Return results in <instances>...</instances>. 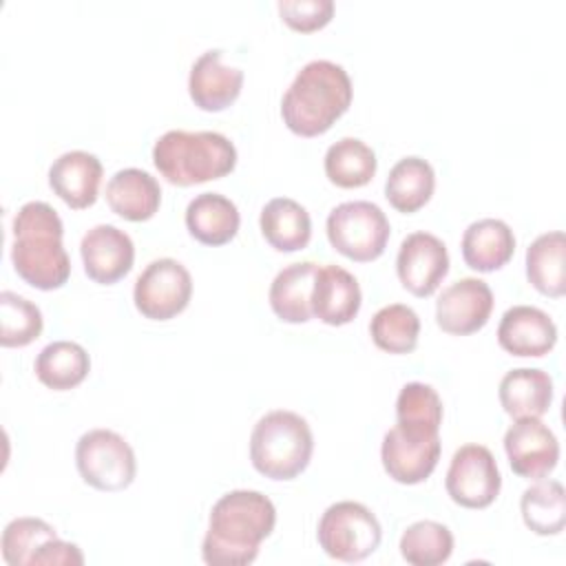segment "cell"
I'll use <instances>...</instances> for the list:
<instances>
[{"mask_svg": "<svg viewBox=\"0 0 566 566\" xmlns=\"http://www.w3.org/2000/svg\"><path fill=\"white\" fill-rule=\"evenodd\" d=\"M33 369L44 387L66 391L77 387L88 376L91 358L80 343L53 340L40 349Z\"/></svg>", "mask_w": 566, "mask_h": 566, "instance_id": "27", "label": "cell"}, {"mask_svg": "<svg viewBox=\"0 0 566 566\" xmlns=\"http://www.w3.org/2000/svg\"><path fill=\"white\" fill-rule=\"evenodd\" d=\"M312 451V429L296 411H268L252 427L250 460L252 467L270 480H294L310 464Z\"/></svg>", "mask_w": 566, "mask_h": 566, "instance_id": "5", "label": "cell"}, {"mask_svg": "<svg viewBox=\"0 0 566 566\" xmlns=\"http://www.w3.org/2000/svg\"><path fill=\"white\" fill-rule=\"evenodd\" d=\"M318 263L298 261L276 272L270 285V307L285 323H307L312 314V285Z\"/></svg>", "mask_w": 566, "mask_h": 566, "instance_id": "24", "label": "cell"}, {"mask_svg": "<svg viewBox=\"0 0 566 566\" xmlns=\"http://www.w3.org/2000/svg\"><path fill=\"white\" fill-rule=\"evenodd\" d=\"M316 537L327 557L354 564L363 562L380 546L382 528L365 504L340 500L323 511Z\"/></svg>", "mask_w": 566, "mask_h": 566, "instance_id": "7", "label": "cell"}, {"mask_svg": "<svg viewBox=\"0 0 566 566\" xmlns=\"http://www.w3.org/2000/svg\"><path fill=\"white\" fill-rule=\"evenodd\" d=\"M276 524V509L268 495L252 489L223 493L208 520L201 557L212 566H245L259 555V546Z\"/></svg>", "mask_w": 566, "mask_h": 566, "instance_id": "1", "label": "cell"}, {"mask_svg": "<svg viewBox=\"0 0 566 566\" xmlns=\"http://www.w3.org/2000/svg\"><path fill=\"white\" fill-rule=\"evenodd\" d=\"M352 95V80L340 64L332 60H312L294 75L283 93V124L301 137L323 135L340 115H345Z\"/></svg>", "mask_w": 566, "mask_h": 566, "instance_id": "3", "label": "cell"}, {"mask_svg": "<svg viewBox=\"0 0 566 566\" xmlns=\"http://www.w3.org/2000/svg\"><path fill=\"white\" fill-rule=\"evenodd\" d=\"M493 312V292L486 281L464 276L447 285L436 301V323L442 332L467 336L482 329Z\"/></svg>", "mask_w": 566, "mask_h": 566, "instance_id": "12", "label": "cell"}, {"mask_svg": "<svg viewBox=\"0 0 566 566\" xmlns=\"http://www.w3.org/2000/svg\"><path fill=\"white\" fill-rule=\"evenodd\" d=\"M449 497L464 509H486L495 502L502 486L497 462L484 444H462L451 455L447 480Z\"/></svg>", "mask_w": 566, "mask_h": 566, "instance_id": "10", "label": "cell"}, {"mask_svg": "<svg viewBox=\"0 0 566 566\" xmlns=\"http://www.w3.org/2000/svg\"><path fill=\"white\" fill-rule=\"evenodd\" d=\"M524 524L535 535H559L566 522V491L559 480L539 478L520 497Z\"/></svg>", "mask_w": 566, "mask_h": 566, "instance_id": "30", "label": "cell"}, {"mask_svg": "<svg viewBox=\"0 0 566 566\" xmlns=\"http://www.w3.org/2000/svg\"><path fill=\"white\" fill-rule=\"evenodd\" d=\"M497 343L513 356H544L557 343V325L535 305L509 307L497 325Z\"/></svg>", "mask_w": 566, "mask_h": 566, "instance_id": "18", "label": "cell"}, {"mask_svg": "<svg viewBox=\"0 0 566 566\" xmlns=\"http://www.w3.org/2000/svg\"><path fill=\"white\" fill-rule=\"evenodd\" d=\"M363 292L356 276L336 265H318L312 285V314L325 325H347L360 312Z\"/></svg>", "mask_w": 566, "mask_h": 566, "instance_id": "17", "label": "cell"}, {"mask_svg": "<svg viewBox=\"0 0 566 566\" xmlns=\"http://www.w3.org/2000/svg\"><path fill=\"white\" fill-rule=\"evenodd\" d=\"M243 86V71L223 64V51H203L190 66L188 93L197 108L219 113L234 104Z\"/></svg>", "mask_w": 566, "mask_h": 566, "instance_id": "16", "label": "cell"}, {"mask_svg": "<svg viewBox=\"0 0 566 566\" xmlns=\"http://www.w3.org/2000/svg\"><path fill=\"white\" fill-rule=\"evenodd\" d=\"M57 537L55 528L40 517H15L2 531V557L9 566H31L35 553Z\"/></svg>", "mask_w": 566, "mask_h": 566, "instance_id": "35", "label": "cell"}, {"mask_svg": "<svg viewBox=\"0 0 566 566\" xmlns=\"http://www.w3.org/2000/svg\"><path fill=\"white\" fill-rule=\"evenodd\" d=\"M261 234L279 252L303 250L312 239L310 212L290 197L270 199L259 217Z\"/></svg>", "mask_w": 566, "mask_h": 566, "instance_id": "25", "label": "cell"}, {"mask_svg": "<svg viewBox=\"0 0 566 566\" xmlns=\"http://www.w3.org/2000/svg\"><path fill=\"white\" fill-rule=\"evenodd\" d=\"M84 272L99 285H113L133 270V239L113 223L93 226L80 243Z\"/></svg>", "mask_w": 566, "mask_h": 566, "instance_id": "15", "label": "cell"}, {"mask_svg": "<svg viewBox=\"0 0 566 566\" xmlns=\"http://www.w3.org/2000/svg\"><path fill=\"white\" fill-rule=\"evenodd\" d=\"M84 555L77 544L64 542L60 537L49 539L33 557L31 566H82Z\"/></svg>", "mask_w": 566, "mask_h": 566, "instance_id": "37", "label": "cell"}, {"mask_svg": "<svg viewBox=\"0 0 566 566\" xmlns=\"http://www.w3.org/2000/svg\"><path fill=\"white\" fill-rule=\"evenodd\" d=\"M11 263L18 276L38 290H57L71 276V259L62 243L64 226L46 201H27L13 217Z\"/></svg>", "mask_w": 566, "mask_h": 566, "instance_id": "2", "label": "cell"}, {"mask_svg": "<svg viewBox=\"0 0 566 566\" xmlns=\"http://www.w3.org/2000/svg\"><path fill=\"white\" fill-rule=\"evenodd\" d=\"M276 9L287 27L301 33H312L332 20L334 0H279Z\"/></svg>", "mask_w": 566, "mask_h": 566, "instance_id": "36", "label": "cell"}, {"mask_svg": "<svg viewBox=\"0 0 566 566\" xmlns=\"http://www.w3.org/2000/svg\"><path fill=\"white\" fill-rule=\"evenodd\" d=\"M106 201L126 221H148L161 203L159 181L142 168H122L106 184Z\"/></svg>", "mask_w": 566, "mask_h": 566, "instance_id": "21", "label": "cell"}, {"mask_svg": "<svg viewBox=\"0 0 566 566\" xmlns=\"http://www.w3.org/2000/svg\"><path fill=\"white\" fill-rule=\"evenodd\" d=\"M566 237L562 230L539 234L526 248V279L544 296L559 298L566 292Z\"/></svg>", "mask_w": 566, "mask_h": 566, "instance_id": "28", "label": "cell"}, {"mask_svg": "<svg viewBox=\"0 0 566 566\" xmlns=\"http://www.w3.org/2000/svg\"><path fill=\"white\" fill-rule=\"evenodd\" d=\"M327 179L338 188L367 186L378 168L376 153L358 137H340L334 142L323 159Z\"/></svg>", "mask_w": 566, "mask_h": 566, "instance_id": "29", "label": "cell"}, {"mask_svg": "<svg viewBox=\"0 0 566 566\" xmlns=\"http://www.w3.org/2000/svg\"><path fill=\"white\" fill-rule=\"evenodd\" d=\"M433 188V166L418 155H407L391 166L385 181V197L398 212L411 214L431 199Z\"/></svg>", "mask_w": 566, "mask_h": 566, "instance_id": "26", "label": "cell"}, {"mask_svg": "<svg viewBox=\"0 0 566 566\" xmlns=\"http://www.w3.org/2000/svg\"><path fill=\"white\" fill-rule=\"evenodd\" d=\"M325 230L332 248L358 263L378 259L391 234V226L382 208L365 199L343 201L332 208Z\"/></svg>", "mask_w": 566, "mask_h": 566, "instance_id": "6", "label": "cell"}, {"mask_svg": "<svg viewBox=\"0 0 566 566\" xmlns=\"http://www.w3.org/2000/svg\"><path fill=\"white\" fill-rule=\"evenodd\" d=\"M186 228L203 245H223L232 241L241 226L239 208L221 192H201L186 208Z\"/></svg>", "mask_w": 566, "mask_h": 566, "instance_id": "20", "label": "cell"}, {"mask_svg": "<svg viewBox=\"0 0 566 566\" xmlns=\"http://www.w3.org/2000/svg\"><path fill=\"white\" fill-rule=\"evenodd\" d=\"M504 451L513 473L526 480L546 478L559 460L557 436L539 418H517L504 433Z\"/></svg>", "mask_w": 566, "mask_h": 566, "instance_id": "13", "label": "cell"}, {"mask_svg": "<svg viewBox=\"0 0 566 566\" xmlns=\"http://www.w3.org/2000/svg\"><path fill=\"white\" fill-rule=\"evenodd\" d=\"M153 164L168 184L195 186L230 175L237 148L223 133L177 128L155 142Z\"/></svg>", "mask_w": 566, "mask_h": 566, "instance_id": "4", "label": "cell"}, {"mask_svg": "<svg viewBox=\"0 0 566 566\" xmlns=\"http://www.w3.org/2000/svg\"><path fill=\"white\" fill-rule=\"evenodd\" d=\"M453 553L451 531L433 520L409 524L400 537V555L413 566H440Z\"/></svg>", "mask_w": 566, "mask_h": 566, "instance_id": "33", "label": "cell"}, {"mask_svg": "<svg viewBox=\"0 0 566 566\" xmlns=\"http://www.w3.org/2000/svg\"><path fill=\"white\" fill-rule=\"evenodd\" d=\"M396 424L411 433L436 436L442 424V400L427 382L402 385L396 398Z\"/></svg>", "mask_w": 566, "mask_h": 566, "instance_id": "32", "label": "cell"}, {"mask_svg": "<svg viewBox=\"0 0 566 566\" xmlns=\"http://www.w3.org/2000/svg\"><path fill=\"white\" fill-rule=\"evenodd\" d=\"M440 433L422 436L391 427L380 444V460L387 475L400 484L424 482L440 460Z\"/></svg>", "mask_w": 566, "mask_h": 566, "instance_id": "14", "label": "cell"}, {"mask_svg": "<svg viewBox=\"0 0 566 566\" xmlns=\"http://www.w3.org/2000/svg\"><path fill=\"white\" fill-rule=\"evenodd\" d=\"M396 272L407 292L431 296L449 274V252L442 239L418 230L402 239L396 256Z\"/></svg>", "mask_w": 566, "mask_h": 566, "instance_id": "11", "label": "cell"}, {"mask_svg": "<svg viewBox=\"0 0 566 566\" xmlns=\"http://www.w3.org/2000/svg\"><path fill=\"white\" fill-rule=\"evenodd\" d=\"M515 234L502 219L484 217L467 226L462 234V259L475 272H493L511 261Z\"/></svg>", "mask_w": 566, "mask_h": 566, "instance_id": "22", "label": "cell"}, {"mask_svg": "<svg viewBox=\"0 0 566 566\" xmlns=\"http://www.w3.org/2000/svg\"><path fill=\"white\" fill-rule=\"evenodd\" d=\"M369 334L378 349L389 354H409L418 345L420 316L405 303H389L371 316Z\"/></svg>", "mask_w": 566, "mask_h": 566, "instance_id": "31", "label": "cell"}, {"mask_svg": "<svg viewBox=\"0 0 566 566\" xmlns=\"http://www.w3.org/2000/svg\"><path fill=\"white\" fill-rule=\"evenodd\" d=\"M102 161L86 150H66L49 168L51 190L73 210L88 208L97 201L102 181Z\"/></svg>", "mask_w": 566, "mask_h": 566, "instance_id": "19", "label": "cell"}, {"mask_svg": "<svg viewBox=\"0 0 566 566\" xmlns=\"http://www.w3.org/2000/svg\"><path fill=\"white\" fill-rule=\"evenodd\" d=\"M192 296V276L184 263L164 256L150 261L135 281L133 301L142 316L170 321L181 314Z\"/></svg>", "mask_w": 566, "mask_h": 566, "instance_id": "9", "label": "cell"}, {"mask_svg": "<svg viewBox=\"0 0 566 566\" xmlns=\"http://www.w3.org/2000/svg\"><path fill=\"white\" fill-rule=\"evenodd\" d=\"M497 396L511 418H542L553 402V378L537 367H517L502 376Z\"/></svg>", "mask_w": 566, "mask_h": 566, "instance_id": "23", "label": "cell"}, {"mask_svg": "<svg viewBox=\"0 0 566 566\" xmlns=\"http://www.w3.org/2000/svg\"><path fill=\"white\" fill-rule=\"evenodd\" d=\"M75 464L88 486L106 493L124 491L137 473L133 447L113 429L82 433L75 444Z\"/></svg>", "mask_w": 566, "mask_h": 566, "instance_id": "8", "label": "cell"}, {"mask_svg": "<svg viewBox=\"0 0 566 566\" xmlns=\"http://www.w3.org/2000/svg\"><path fill=\"white\" fill-rule=\"evenodd\" d=\"M44 327L42 312L29 298L2 290L0 292V345L24 347L33 343Z\"/></svg>", "mask_w": 566, "mask_h": 566, "instance_id": "34", "label": "cell"}]
</instances>
